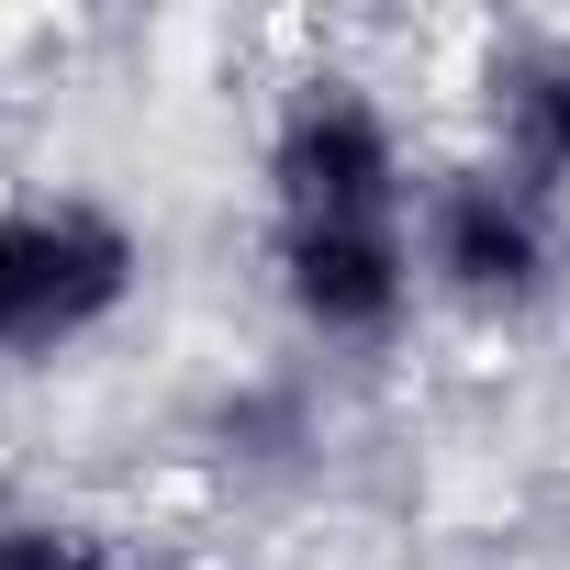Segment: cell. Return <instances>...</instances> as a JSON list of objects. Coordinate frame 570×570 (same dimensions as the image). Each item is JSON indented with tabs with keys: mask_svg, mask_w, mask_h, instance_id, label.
<instances>
[{
	"mask_svg": "<svg viewBox=\"0 0 570 570\" xmlns=\"http://www.w3.org/2000/svg\"><path fill=\"white\" fill-rule=\"evenodd\" d=\"M146 292V235L101 190L0 202V370H57L112 336Z\"/></svg>",
	"mask_w": 570,
	"mask_h": 570,
	"instance_id": "1",
	"label": "cell"
},
{
	"mask_svg": "<svg viewBox=\"0 0 570 570\" xmlns=\"http://www.w3.org/2000/svg\"><path fill=\"white\" fill-rule=\"evenodd\" d=\"M268 279L314 347H392L425 292L414 213L403 224H268Z\"/></svg>",
	"mask_w": 570,
	"mask_h": 570,
	"instance_id": "4",
	"label": "cell"
},
{
	"mask_svg": "<svg viewBox=\"0 0 570 570\" xmlns=\"http://www.w3.org/2000/svg\"><path fill=\"white\" fill-rule=\"evenodd\" d=\"M414 268L425 292L481 314V325H525L548 292H559V224H548V190H525L503 157L481 168H436L414 190Z\"/></svg>",
	"mask_w": 570,
	"mask_h": 570,
	"instance_id": "3",
	"label": "cell"
},
{
	"mask_svg": "<svg viewBox=\"0 0 570 570\" xmlns=\"http://www.w3.org/2000/svg\"><path fill=\"white\" fill-rule=\"evenodd\" d=\"M0 570H124V559L79 514H0Z\"/></svg>",
	"mask_w": 570,
	"mask_h": 570,
	"instance_id": "6",
	"label": "cell"
},
{
	"mask_svg": "<svg viewBox=\"0 0 570 570\" xmlns=\"http://www.w3.org/2000/svg\"><path fill=\"white\" fill-rule=\"evenodd\" d=\"M268 213L279 224H403L414 213V157H403V124L370 79L347 68H314L279 90L268 112Z\"/></svg>",
	"mask_w": 570,
	"mask_h": 570,
	"instance_id": "2",
	"label": "cell"
},
{
	"mask_svg": "<svg viewBox=\"0 0 570 570\" xmlns=\"http://www.w3.org/2000/svg\"><path fill=\"white\" fill-rule=\"evenodd\" d=\"M492 135L525 190H570V46H514L492 68Z\"/></svg>",
	"mask_w": 570,
	"mask_h": 570,
	"instance_id": "5",
	"label": "cell"
}]
</instances>
